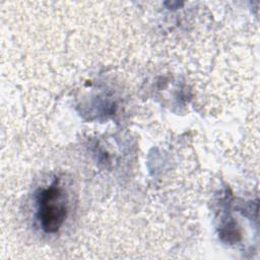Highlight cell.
Instances as JSON below:
<instances>
[{
  "mask_svg": "<svg viewBox=\"0 0 260 260\" xmlns=\"http://www.w3.org/2000/svg\"><path fill=\"white\" fill-rule=\"evenodd\" d=\"M37 202V217L42 230L48 234L58 232L67 215L66 198L58 180L39 193Z\"/></svg>",
  "mask_w": 260,
  "mask_h": 260,
  "instance_id": "1",
  "label": "cell"
}]
</instances>
